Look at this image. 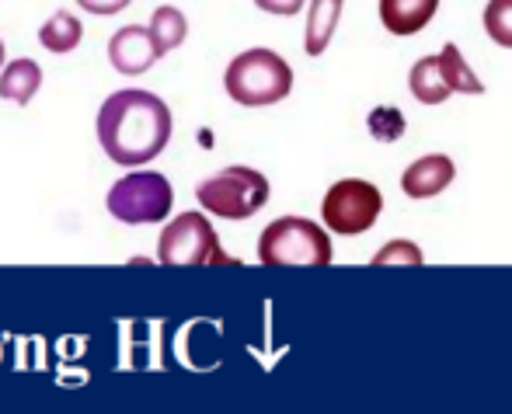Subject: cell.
Segmentation results:
<instances>
[{
  "label": "cell",
  "instance_id": "1",
  "mask_svg": "<svg viewBox=\"0 0 512 414\" xmlns=\"http://www.w3.org/2000/svg\"><path fill=\"white\" fill-rule=\"evenodd\" d=\"M171 140V108L157 94L126 87L98 108V143L119 167L154 161Z\"/></svg>",
  "mask_w": 512,
  "mask_h": 414
},
{
  "label": "cell",
  "instance_id": "2",
  "mask_svg": "<svg viewBox=\"0 0 512 414\" xmlns=\"http://www.w3.org/2000/svg\"><path fill=\"white\" fill-rule=\"evenodd\" d=\"M223 87L237 105H276L293 91V70L272 49H248V53L230 60L227 74H223Z\"/></svg>",
  "mask_w": 512,
  "mask_h": 414
},
{
  "label": "cell",
  "instance_id": "3",
  "mask_svg": "<svg viewBox=\"0 0 512 414\" xmlns=\"http://www.w3.org/2000/svg\"><path fill=\"white\" fill-rule=\"evenodd\" d=\"M335 251L324 234V227L300 216H279L258 237V261L269 268L304 265V268H324L331 265Z\"/></svg>",
  "mask_w": 512,
  "mask_h": 414
},
{
  "label": "cell",
  "instance_id": "4",
  "mask_svg": "<svg viewBox=\"0 0 512 414\" xmlns=\"http://www.w3.org/2000/svg\"><path fill=\"white\" fill-rule=\"evenodd\" d=\"M196 199L220 220H248L269 202V178L255 167H223L220 174L199 181Z\"/></svg>",
  "mask_w": 512,
  "mask_h": 414
},
{
  "label": "cell",
  "instance_id": "5",
  "mask_svg": "<svg viewBox=\"0 0 512 414\" xmlns=\"http://www.w3.org/2000/svg\"><path fill=\"white\" fill-rule=\"evenodd\" d=\"M171 181L157 171H133L119 178L108 192V213L122 223H161L171 213Z\"/></svg>",
  "mask_w": 512,
  "mask_h": 414
},
{
  "label": "cell",
  "instance_id": "6",
  "mask_svg": "<svg viewBox=\"0 0 512 414\" xmlns=\"http://www.w3.org/2000/svg\"><path fill=\"white\" fill-rule=\"evenodd\" d=\"M380 209H384V195L377 185L363 178H345L328 188L321 202V220L342 237H356L377 223Z\"/></svg>",
  "mask_w": 512,
  "mask_h": 414
},
{
  "label": "cell",
  "instance_id": "7",
  "mask_svg": "<svg viewBox=\"0 0 512 414\" xmlns=\"http://www.w3.org/2000/svg\"><path fill=\"white\" fill-rule=\"evenodd\" d=\"M157 261L161 265H216L223 261V251L203 213H182L161 230Z\"/></svg>",
  "mask_w": 512,
  "mask_h": 414
},
{
  "label": "cell",
  "instance_id": "8",
  "mask_svg": "<svg viewBox=\"0 0 512 414\" xmlns=\"http://www.w3.org/2000/svg\"><path fill=\"white\" fill-rule=\"evenodd\" d=\"M108 60L119 74H147L157 60H161V49H157L150 25H126L108 39Z\"/></svg>",
  "mask_w": 512,
  "mask_h": 414
},
{
  "label": "cell",
  "instance_id": "9",
  "mask_svg": "<svg viewBox=\"0 0 512 414\" xmlns=\"http://www.w3.org/2000/svg\"><path fill=\"white\" fill-rule=\"evenodd\" d=\"M457 178V164L446 154H429L418 157L415 164L401 174V188H405L408 199H432V195L446 192Z\"/></svg>",
  "mask_w": 512,
  "mask_h": 414
},
{
  "label": "cell",
  "instance_id": "10",
  "mask_svg": "<svg viewBox=\"0 0 512 414\" xmlns=\"http://www.w3.org/2000/svg\"><path fill=\"white\" fill-rule=\"evenodd\" d=\"M439 0H380V21L394 35H415L436 18Z\"/></svg>",
  "mask_w": 512,
  "mask_h": 414
},
{
  "label": "cell",
  "instance_id": "11",
  "mask_svg": "<svg viewBox=\"0 0 512 414\" xmlns=\"http://www.w3.org/2000/svg\"><path fill=\"white\" fill-rule=\"evenodd\" d=\"M342 7L345 0H314L307 7V56H321L331 46V35H335L338 21H342Z\"/></svg>",
  "mask_w": 512,
  "mask_h": 414
},
{
  "label": "cell",
  "instance_id": "12",
  "mask_svg": "<svg viewBox=\"0 0 512 414\" xmlns=\"http://www.w3.org/2000/svg\"><path fill=\"white\" fill-rule=\"evenodd\" d=\"M408 87H411V94H415V101H422V105H443V101L453 94L439 56H425V60H418L408 74Z\"/></svg>",
  "mask_w": 512,
  "mask_h": 414
},
{
  "label": "cell",
  "instance_id": "13",
  "mask_svg": "<svg viewBox=\"0 0 512 414\" xmlns=\"http://www.w3.org/2000/svg\"><path fill=\"white\" fill-rule=\"evenodd\" d=\"M39 87H42V67L35 60H28V56L11 60L4 70H0V98L28 105Z\"/></svg>",
  "mask_w": 512,
  "mask_h": 414
},
{
  "label": "cell",
  "instance_id": "14",
  "mask_svg": "<svg viewBox=\"0 0 512 414\" xmlns=\"http://www.w3.org/2000/svg\"><path fill=\"white\" fill-rule=\"evenodd\" d=\"M81 39H84V25L70 11H56L53 18L39 28V42L49 53H70V49L81 46Z\"/></svg>",
  "mask_w": 512,
  "mask_h": 414
},
{
  "label": "cell",
  "instance_id": "15",
  "mask_svg": "<svg viewBox=\"0 0 512 414\" xmlns=\"http://www.w3.org/2000/svg\"><path fill=\"white\" fill-rule=\"evenodd\" d=\"M150 35H154L157 49H161V56H164L185 42L189 21H185V14L178 11V7H157V11L150 14Z\"/></svg>",
  "mask_w": 512,
  "mask_h": 414
},
{
  "label": "cell",
  "instance_id": "16",
  "mask_svg": "<svg viewBox=\"0 0 512 414\" xmlns=\"http://www.w3.org/2000/svg\"><path fill=\"white\" fill-rule=\"evenodd\" d=\"M439 63H443V74L446 81H450L453 91L460 94H485V84L478 81V74H474L471 67H467V60L460 56V49L453 46H443V53H439Z\"/></svg>",
  "mask_w": 512,
  "mask_h": 414
},
{
  "label": "cell",
  "instance_id": "17",
  "mask_svg": "<svg viewBox=\"0 0 512 414\" xmlns=\"http://www.w3.org/2000/svg\"><path fill=\"white\" fill-rule=\"evenodd\" d=\"M485 32L492 42L512 49V0H488L485 4Z\"/></svg>",
  "mask_w": 512,
  "mask_h": 414
},
{
  "label": "cell",
  "instance_id": "18",
  "mask_svg": "<svg viewBox=\"0 0 512 414\" xmlns=\"http://www.w3.org/2000/svg\"><path fill=\"white\" fill-rule=\"evenodd\" d=\"M370 133L384 143L398 140V136L405 133V115H401L398 108H377V112L370 115Z\"/></svg>",
  "mask_w": 512,
  "mask_h": 414
},
{
  "label": "cell",
  "instance_id": "19",
  "mask_svg": "<svg viewBox=\"0 0 512 414\" xmlns=\"http://www.w3.org/2000/svg\"><path fill=\"white\" fill-rule=\"evenodd\" d=\"M422 265V251H418V244L411 241H391L387 248H380V254L373 258V265L384 268V265Z\"/></svg>",
  "mask_w": 512,
  "mask_h": 414
},
{
  "label": "cell",
  "instance_id": "20",
  "mask_svg": "<svg viewBox=\"0 0 512 414\" xmlns=\"http://www.w3.org/2000/svg\"><path fill=\"white\" fill-rule=\"evenodd\" d=\"M262 11H269V14H279V18H290V14H297L300 7L307 4V0H255Z\"/></svg>",
  "mask_w": 512,
  "mask_h": 414
},
{
  "label": "cell",
  "instance_id": "21",
  "mask_svg": "<svg viewBox=\"0 0 512 414\" xmlns=\"http://www.w3.org/2000/svg\"><path fill=\"white\" fill-rule=\"evenodd\" d=\"M77 4L91 14H119L122 7H129V0H77Z\"/></svg>",
  "mask_w": 512,
  "mask_h": 414
},
{
  "label": "cell",
  "instance_id": "22",
  "mask_svg": "<svg viewBox=\"0 0 512 414\" xmlns=\"http://www.w3.org/2000/svg\"><path fill=\"white\" fill-rule=\"evenodd\" d=\"M0 70H4V42H0Z\"/></svg>",
  "mask_w": 512,
  "mask_h": 414
}]
</instances>
